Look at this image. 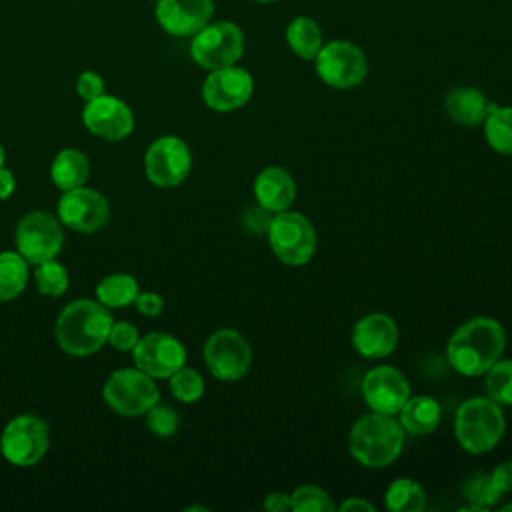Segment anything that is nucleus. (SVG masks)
<instances>
[{
    "mask_svg": "<svg viewBox=\"0 0 512 512\" xmlns=\"http://www.w3.org/2000/svg\"><path fill=\"white\" fill-rule=\"evenodd\" d=\"M504 346L506 332L502 324L488 316H476L452 332L446 344V358L458 374L482 376L500 360Z\"/></svg>",
    "mask_w": 512,
    "mask_h": 512,
    "instance_id": "obj_1",
    "label": "nucleus"
},
{
    "mask_svg": "<svg viewBox=\"0 0 512 512\" xmlns=\"http://www.w3.org/2000/svg\"><path fill=\"white\" fill-rule=\"evenodd\" d=\"M112 326L110 310L96 300L70 302L56 320V340L70 356H90L108 342Z\"/></svg>",
    "mask_w": 512,
    "mask_h": 512,
    "instance_id": "obj_2",
    "label": "nucleus"
},
{
    "mask_svg": "<svg viewBox=\"0 0 512 512\" xmlns=\"http://www.w3.org/2000/svg\"><path fill=\"white\" fill-rule=\"evenodd\" d=\"M348 446L362 466L384 468L400 456L404 446V428L390 414L372 412L354 422Z\"/></svg>",
    "mask_w": 512,
    "mask_h": 512,
    "instance_id": "obj_3",
    "label": "nucleus"
},
{
    "mask_svg": "<svg viewBox=\"0 0 512 512\" xmlns=\"http://www.w3.org/2000/svg\"><path fill=\"white\" fill-rule=\"evenodd\" d=\"M506 428L500 404L488 396L464 400L454 418V434L468 454L490 452Z\"/></svg>",
    "mask_w": 512,
    "mask_h": 512,
    "instance_id": "obj_4",
    "label": "nucleus"
},
{
    "mask_svg": "<svg viewBox=\"0 0 512 512\" xmlns=\"http://www.w3.org/2000/svg\"><path fill=\"white\" fill-rule=\"evenodd\" d=\"M190 38V56L204 70L232 66L244 54V32L232 20H210Z\"/></svg>",
    "mask_w": 512,
    "mask_h": 512,
    "instance_id": "obj_5",
    "label": "nucleus"
},
{
    "mask_svg": "<svg viewBox=\"0 0 512 512\" xmlns=\"http://www.w3.org/2000/svg\"><path fill=\"white\" fill-rule=\"evenodd\" d=\"M318 78L336 90L356 88L368 74V60L364 50L350 40L324 42L312 60Z\"/></svg>",
    "mask_w": 512,
    "mask_h": 512,
    "instance_id": "obj_6",
    "label": "nucleus"
},
{
    "mask_svg": "<svg viewBox=\"0 0 512 512\" xmlns=\"http://www.w3.org/2000/svg\"><path fill=\"white\" fill-rule=\"evenodd\" d=\"M268 242L274 256L288 266H302L316 252V230L300 212H278L268 226Z\"/></svg>",
    "mask_w": 512,
    "mask_h": 512,
    "instance_id": "obj_7",
    "label": "nucleus"
},
{
    "mask_svg": "<svg viewBox=\"0 0 512 512\" xmlns=\"http://www.w3.org/2000/svg\"><path fill=\"white\" fill-rule=\"evenodd\" d=\"M102 392L106 404L120 416L146 414L160 400L152 376L138 368H120L112 372Z\"/></svg>",
    "mask_w": 512,
    "mask_h": 512,
    "instance_id": "obj_8",
    "label": "nucleus"
},
{
    "mask_svg": "<svg viewBox=\"0 0 512 512\" xmlns=\"http://www.w3.org/2000/svg\"><path fill=\"white\" fill-rule=\"evenodd\" d=\"M48 424L32 414L12 418L0 438L2 456L14 466H34L48 450Z\"/></svg>",
    "mask_w": 512,
    "mask_h": 512,
    "instance_id": "obj_9",
    "label": "nucleus"
},
{
    "mask_svg": "<svg viewBox=\"0 0 512 512\" xmlns=\"http://www.w3.org/2000/svg\"><path fill=\"white\" fill-rule=\"evenodd\" d=\"M204 362L214 378L234 382L248 372L252 348L240 332L222 328L208 336L204 344Z\"/></svg>",
    "mask_w": 512,
    "mask_h": 512,
    "instance_id": "obj_10",
    "label": "nucleus"
},
{
    "mask_svg": "<svg viewBox=\"0 0 512 512\" xmlns=\"http://www.w3.org/2000/svg\"><path fill=\"white\" fill-rule=\"evenodd\" d=\"M64 244L62 222L52 214L34 210L28 212L16 228V248L28 264H40L54 258Z\"/></svg>",
    "mask_w": 512,
    "mask_h": 512,
    "instance_id": "obj_11",
    "label": "nucleus"
},
{
    "mask_svg": "<svg viewBox=\"0 0 512 512\" xmlns=\"http://www.w3.org/2000/svg\"><path fill=\"white\" fill-rule=\"evenodd\" d=\"M192 168L188 144L178 136L156 138L144 156V170L152 184L162 188L178 186L186 180Z\"/></svg>",
    "mask_w": 512,
    "mask_h": 512,
    "instance_id": "obj_12",
    "label": "nucleus"
},
{
    "mask_svg": "<svg viewBox=\"0 0 512 512\" xmlns=\"http://www.w3.org/2000/svg\"><path fill=\"white\" fill-rule=\"evenodd\" d=\"M254 92V78L246 68L236 64L210 70L202 84V100L216 112L242 108Z\"/></svg>",
    "mask_w": 512,
    "mask_h": 512,
    "instance_id": "obj_13",
    "label": "nucleus"
},
{
    "mask_svg": "<svg viewBox=\"0 0 512 512\" xmlns=\"http://www.w3.org/2000/svg\"><path fill=\"white\" fill-rule=\"evenodd\" d=\"M58 220L76 232H96L110 220L108 200L90 188L66 190L58 200Z\"/></svg>",
    "mask_w": 512,
    "mask_h": 512,
    "instance_id": "obj_14",
    "label": "nucleus"
},
{
    "mask_svg": "<svg viewBox=\"0 0 512 512\" xmlns=\"http://www.w3.org/2000/svg\"><path fill=\"white\" fill-rule=\"evenodd\" d=\"M138 370L152 378H170L186 362V348L180 340L164 332H150L132 350Z\"/></svg>",
    "mask_w": 512,
    "mask_h": 512,
    "instance_id": "obj_15",
    "label": "nucleus"
},
{
    "mask_svg": "<svg viewBox=\"0 0 512 512\" xmlns=\"http://www.w3.org/2000/svg\"><path fill=\"white\" fill-rule=\"evenodd\" d=\"M362 396L372 412L398 414L410 398V386L404 374L394 366H376L362 378Z\"/></svg>",
    "mask_w": 512,
    "mask_h": 512,
    "instance_id": "obj_16",
    "label": "nucleus"
},
{
    "mask_svg": "<svg viewBox=\"0 0 512 512\" xmlns=\"http://www.w3.org/2000/svg\"><path fill=\"white\" fill-rule=\"evenodd\" d=\"M84 126L104 140H124L134 130V116L130 106L116 98L102 94L86 102L82 110Z\"/></svg>",
    "mask_w": 512,
    "mask_h": 512,
    "instance_id": "obj_17",
    "label": "nucleus"
},
{
    "mask_svg": "<svg viewBox=\"0 0 512 512\" xmlns=\"http://www.w3.org/2000/svg\"><path fill=\"white\" fill-rule=\"evenodd\" d=\"M214 16V0H156L154 18L170 36H194Z\"/></svg>",
    "mask_w": 512,
    "mask_h": 512,
    "instance_id": "obj_18",
    "label": "nucleus"
},
{
    "mask_svg": "<svg viewBox=\"0 0 512 512\" xmlns=\"http://www.w3.org/2000/svg\"><path fill=\"white\" fill-rule=\"evenodd\" d=\"M352 344L364 358H384L398 344V326L386 314H366L352 330Z\"/></svg>",
    "mask_w": 512,
    "mask_h": 512,
    "instance_id": "obj_19",
    "label": "nucleus"
},
{
    "mask_svg": "<svg viewBox=\"0 0 512 512\" xmlns=\"http://www.w3.org/2000/svg\"><path fill=\"white\" fill-rule=\"evenodd\" d=\"M256 202L272 214L284 212L296 200V182L280 166H268L258 172L254 180Z\"/></svg>",
    "mask_w": 512,
    "mask_h": 512,
    "instance_id": "obj_20",
    "label": "nucleus"
},
{
    "mask_svg": "<svg viewBox=\"0 0 512 512\" xmlns=\"http://www.w3.org/2000/svg\"><path fill=\"white\" fill-rule=\"evenodd\" d=\"M494 102L474 86H456L444 98V110L460 126H478L486 120Z\"/></svg>",
    "mask_w": 512,
    "mask_h": 512,
    "instance_id": "obj_21",
    "label": "nucleus"
},
{
    "mask_svg": "<svg viewBox=\"0 0 512 512\" xmlns=\"http://www.w3.org/2000/svg\"><path fill=\"white\" fill-rule=\"evenodd\" d=\"M400 426L404 432L414 436H424L436 430L440 424V404L432 396H410L400 408Z\"/></svg>",
    "mask_w": 512,
    "mask_h": 512,
    "instance_id": "obj_22",
    "label": "nucleus"
},
{
    "mask_svg": "<svg viewBox=\"0 0 512 512\" xmlns=\"http://www.w3.org/2000/svg\"><path fill=\"white\" fill-rule=\"evenodd\" d=\"M88 172H90V164L86 154L74 148L60 150L50 168L52 182L64 192L84 186V182L88 180Z\"/></svg>",
    "mask_w": 512,
    "mask_h": 512,
    "instance_id": "obj_23",
    "label": "nucleus"
},
{
    "mask_svg": "<svg viewBox=\"0 0 512 512\" xmlns=\"http://www.w3.org/2000/svg\"><path fill=\"white\" fill-rule=\"evenodd\" d=\"M286 44L288 48L302 60H314L318 50L322 48L324 40H322V30L318 26V22L310 16H296L288 22L286 30Z\"/></svg>",
    "mask_w": 512,
    "mask_h": 512,
    "instance_id": "obj_24",
    "label": "nucleus"
},
{
    "mask_svg": "<svg viewBox=\"0 0 512 512\" xmlns=\"http://www.w3.org/2000/svg\"><path fill=\"white\" fill-rule=\"evenodd\" d=\"M28 282V262L20 252H0V302L22 294Z\"/></svg>",
    "mask_w": 512,
    "mask_h": 512,
    "instance_id": "obj_25",
    "label": "nucleus"
},
{
    "mask_svg": "<svg viewBox=\"0 0 512 512\" xmlns=\"http://www.w3.org/2000/svg\"><path fill=\"white\" fill-rule=\"evenodd\" d=\"M484 124V136L492 150L512 156V106L494 104Z\"/></svg>",
    "mask_w": 512,
    "mask_h": 512,
    "instance_id": "obj_26",
    "label": "nucleus"
},
{
    "mask_svg": "<svg viewBox=\"0 0 512 512\" xmlns=\"http://www.w3.org/2000/svg\"><path fill=\"white\" fill-rule=\"evenodd\" d=\"M138 292V282L130 274H110L96 286L98 302H102L106 308H124L134 304Z\"/></svg>",
    "mask_w": 512,
    "mask_h": 512,
    "instance_id": "obj_27",
    "label": "nucleus"
},
{
    "mask_svg": "<svg viewBox=\"0 0 512 512\" xmlns=\"http://www.w3.org/2000/svg\"><path fill=\"white\" fill-rule=\"evenodd\" d=\"M384 502L392 512H420L426 506V494L418 482L398 478L388 486Z\"/></svg>",
    "mask_w": 512,
    "mask_h": 512,
    "instance_id": "obj_28",
    "label": "nucleus"
},
{
    "mask_svg": "<svg viewBox=\"0 0 512 512\" xmlns=\"http://www.w3.org/2000/svg\"><path fill=\"white\" fill-rule=\"evenodd\" d=\"M484 390L500 406H512V360H496L484 372Z\"/></svg>",
    "mask_w": 512,
    "mask_h": 512,
    "instance_id": "obj_29",
    "label": "nucleus"
},
{
    "mask_svg": "<svg viewBox=\"0 0 512 512\" xmlns=\"http://www.w3.org/2000/svg\"><path fill=\"white\" fill-rule=\"evenodd\" d=\"M462 494L470 502V506L462 510H484L500 500V492L494 488L490 474L474 472L462 484Z\"/></svg>",
    "mask_w": 512,
    "mask_h": 512,
    "instance_id": "obj_30",
    "label": "nucleus"
},
{
    "mask_svg": "<svg viewBox=\"0 0 512 512\" xmlns=\"http://www.w3.org/2000/svg\"><path fill=\"white\" fill-rule=\"evenodd\" d=\"M34 280H36L40 294H44V296H62L68 288V272L54 258L36 264Z\"/></svg>",
    "mask_w": 512,
    "mask_h": 512,
    "instance_id": "obj_31",
    "label": "nucleus"
},
{
    "mask_svg": "<svg viewBox=\"0 0 512 512\" xmlns=\"http://www.w3.org/2000/svg\"><path fill=\"white\" fill-rule=\"evenodd\" d=\"M290 506L294 512H334L336 504L330 494L318 486H298L290 494Z\"/></svg>",
    "mask_w": 512,
    "mask_h": 512,
    "instance_id": "obj_32",
    "label": "nucleus"
},
{
    "mask_svg": "<svg viewBox=\"0 0 512 512\" xmlns=\"http://www.w3.org/2000/svg\"><path fill=\"white\" fill-rule=\"evenodd\" d=\"M170 392L176 400L192 404L204 394V378L194 368L182 366L170 376Z\"/></svg>",
    "mask_w": 512,
    "mask_h": 512,
    "instance_id": "obj_33",
    "label": "nucleus"
},
{
    "mask_svg": "<svg viewBox=\"0 0 512 512\" xmlns=\"http://www.w3.org/2000/svg\"><path fill=\"white\" fill-rule=\"evenodd\" d=\"M146 426L154 436L160 438H168L176 432L178 428V414L176 410H172L170 406H162V404H154L148 412H146Z\"/></svg>",
    "mask_w": 512,
    "mask_h": 512,
    "instance_id": "obj_34",
    "label": "nucleus"
},
{
    "mask_svg": "<svg viewBox=\"0 0 512 512\" xmlns=\"http://www.w3.org/2000/svg\"><path fill=\"white\" fill-rule=\"evenodd\" d=\"M138 340H140V334H138L136 326H132L128 322H112L110 332H108V342L112 344V348H116L120 352H130V350H134Z\"/></svg>",
    "mask_w": 512,
    "mask_h": 512,
    "instance_id": "obj_35",
    "label": "nucleus"
},
{
    "mask_svg": "<svg viewBox=\"0 0 512 512\" xmlns=\"http://www.w3.org/2000/svg\"><path fill=\"white\" fill-rule=\"evenodd\" d=\"M76 94L84 100V102H90L98 96L104 94V80L100 74L96 72H82L78 78H76Z\"/></svg>",
    "mask_w": 512,
    "mask_h": 512,
    "instance_id": "obj_36",
    "label": "nucleus"
},
{
    "mask_svg": "<svg viewBox=\"0 0 512 512\" xmlns=\"http://www.w3.org/2000/svg\"><path fill=\"white\" fill-rule=\"evenodd\" d=\"M242 222L246 224V228L254 234H262V232H268V226L272 222V212L262 208L260 204L258 206H252V208H246L244 214H242Z\"/></svg>",
    "mask_w": 512,
    "mask_h": 512,
    "instance_id": "obj_37",
    "label": "nucleus"
},
{
    "mask_svg": "<svg viewBox=\"0 0 512 512\" xmlns=\"http://www.w3.org/2000/svg\"><path fill=\"white\" fill-rule=\"evenodd\" d=\"M134 306L144 316H158L164 308V300L156 292H138V296L134 300Z\"/></svg>",
    "mask_w": 512,
    "mask_h": 512,
    "instance_id": "obj_38",
    "label": "nucleus"
},
{
    "mask_svg": "<svg viewBox=\"0 0 512 512\" xmlns=\"http://www.w3.org/2000/svg\"><path fill=\"white\" fill-rule=\"evenodd\" d=\"M490 480L494 484V488L502 494V492H510L512 490V460L500 462L492 472H490Z\"/></svg>",
    "mask_w": 512,
    "mask_h": 512,
    "instance_id": "obj_39",
    "label": "nucleus"
},
{
    "mask_svg": "<svg viewBox=\"0 0 512 512\" xmlns=\"http://www.w3.org/2000/svg\"><path fill=\"white\" fill-rule=\"evenodd\" d=\"M264 508L268 512H288V510H292L290 494H286V492H270L264 498Z\"/></svg>",
    "mask_w": 512,
    "mask_h": 512,
    "instance_id": "obj_40",
    "label": "nucleus"
},
{
    "mask_svg": "<svg viewBox=\"0 0 512 512\" xmlns=\"http://www.w3.org/2000/svg\"><path fill=\"white\" fill-rule=\"evenodd\" d=\"M14 188H16V180H14L12 172L8 168L0 166V200L10 198Z\"/></svg>",
    "mask_w": 512,
    "mask_h": 512,
    "instance_id": "obj_41",
    "label": "nucleus"
},
{
    "mask_svg": "<svg viewBox=\"0 0 512 512\" xmlns=\"http://www.w3.org/2000/svg\"><path fill=\"white\" fill-rule=\"evenodd\" d=\"M336 510H342V512H354V510L374 512V506L370 502H366L364 498H348L340 506H336Z\"/></svg>",
    "mask_w": 512,
    "mask_h": 512,
    "instance_id": "obj_42",
    "label": "nucleus"
},
{
    "mask_svg": "<svg viewBox=\"0 0 512 512\" xmlns=\"http://www.w3.org/2000/svg\"><path fill=\"white\" fill-rule=\"evenodd\" d=\"M500 510H502V512H510V510H512V504H504Z\"/></svg>",
    "mask_w": 512,
    "mask_h": 512,
    "instance_id": "obj_43",
    "label": "nucleus"
},
{
    "mask_svg": "<svg viewBox=\"0 0 512 512\" xmlns=\"http://www.w3.org/2000/svg\"><path fill=\"white\" fill-rule=\"evenodd\" d=\"M254 2H258V4H272V2H278V0H254Z\"/></svg>",
    "mask_w": 512,
    "mask_h": 512,
    "instance_id": "obj_44",
    "label": "nucleus"
},
{
    "mask_svg": "<svg viewBox=\"0 0 512 512\" xmlns=\"http://www.w3.org/2000/svg\"><path fill=\"white\" fill-rule=\"evenodd\" d=\"M4 164V148H2V144H0V166Z\"/></svg>",
    "mask_w": 512,
    "mask_h": 512,
    "instance_id": "obj_45",
    "label": "nucleus"
}]
</instances>
